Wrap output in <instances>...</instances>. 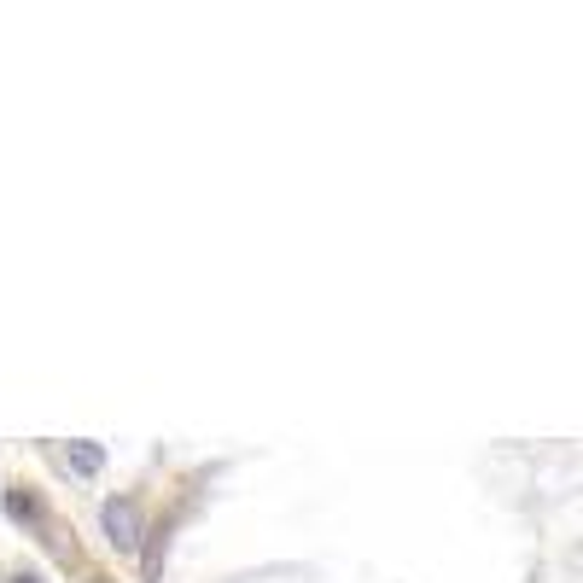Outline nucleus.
Instances as JSON below:
<instances>
[{
  "instance_id": "nucleus-1",
  "label": "nucleus",
  "mask_w": 583,
  "mask_h": 583,
  "mask_svg": "<svg viewBox=\"0 0 583 583\" xmlns=\"http://www.w3.org/2000/svg\"><path fill=\"white\" fill-rule=\"evenodd\" d=\"M100 525H105V537H111V549H123V554L140 549V537H146L135 496H105L100 502Z\"/></svg>"
},
{
  "instance_id": "nucleus-2",
  "label": "nucleus",
  "mask_w": 583,
  "mask_h": 583,
  "mask_svg": "<svg viewBox=\"0 0 583 583\" xmlns=\"http://www.w3.org/2000/svg\"><path fill=\"white\" fill-rule=\"evenodd\" d=\"M65 455H70V473H82V479H94V473L105 467V449L94 444V438H76Z\"/></svg>"
},
{
  "instance_id": "nucleus-3",
  "label": "nucleus",
  "mask_w": 583,
  "mask_h": 583,
  "mask_svg": "<svg viewBox=\"0 0 583 583\" xmlns=\"http://www.w3.org/2000/svg\"><path fill=\"white\" fill-rule=\"evenodd\" d=\"M41 543H47V554H53L59 566H76V543H70V531L59 525V519H47V525H41Z\"/></svg>"
},
{
  "instance_id": "nucleus-4",
  "label": "nucleus",
  "mask_w": 583,
  "mask_h": 583,
  "mask_svg": "<svg viewBox=\"0 0 583 583\" xmlns=\"http://www.w3.org/2000/svg\"><path fill=\"white\" fill-rule=\"evenodd\" d=\"M6 514L18 519V525H47L41 519V502H35L30 490H6Z\"/></svg>"
},
{
  "instance_id": "nucleus-5",
  "label": "nucleus",
  "mask_w": 583,
  "mask_h": 583,
  "mask_svg": "<svg viewBox=\"0 0 583 583\" xmlns=\"http://www.w3.org/2000/svg\"><path fill=\"white\" fill-rule=\"evenodd\" d=\"M6 583H41V578H35V572H12Z\"/></svg>"
}]
</instances>
